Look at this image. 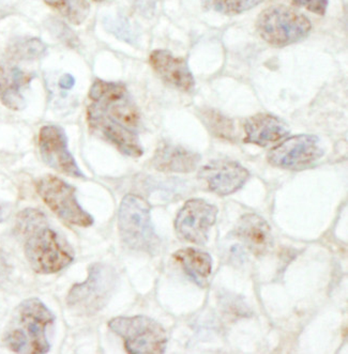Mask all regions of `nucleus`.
I'll return each mask as SVG.
<instances>
[{
	"label": "nucleus",
	"instance_id": "nucleus-1",
	"mask_svg": "<svg viewBox=\"0 0 348 354\" xmlns=\"http://www.w3.org/2000/svg\"><path fill=\"white\" fill-rule=\"evenodd\" d=\"M15 234L24 240L27 261L37 273H57L74 261L71 245L37 209H26L17 215Z\"/></svg>",
	"mask_w": 348,
	"mask_h": 354
},
{
	"label": "nucleus",
	"instance_id": "nucleus-2",
	"mask_svg": "<svg viewBox=\"0 0 348 354\" xmlns=\"http://www.w3.org/2000/svg\"><path fill=\"white\" fill-rule=\"evenodd\" d=\"M55 316L39 299H28L15 310L5 333V342L15 353H48V330Z\"/></svg>",
	"mask_w": 348,
	"mask_h": 354
},
{
	"label": "nucleus",
	"instance_id": "nucleus-3",
	"mask_svg": "<svg viewBox=\"0 0 348 354\" xmlns=\"http://www.w3.org/2000/svg\"><path fill=\"white\" fill-rule=\"evenodd\" d=\"M149 203L138 195H127L118 212V228L122 241L134 250L154 254L160 239L154 232Z\"/></svg>",
	"mask_w": 348,
	"mask_h": 354
},
{
	"label": "nucleus",
	"instance_id": "nucleus-4",
	"mask_svg": "<svg viewBox=\"0 0 348 354\" xmlns=\"http://www.w3.org/2000/svg\"><path fill=\"white\" fill-rule=\"evenodd\" d=\"M256 29L261 38L275 48L300 42L309 36L312 24L306 15L286 6H273L259 15Z\"/></svg>",
	"mask_w": 348,
	"mask_h": 354
},
{
	"label": "nucleus",
	"instance_id": "nucleus-5",
	"mask_svg": "<svg viewBox=\"0 0 348 354\" xmlns=\"http://www.w3.org/2000/svg\"><path fill=\"white\" fill-rule=\"evenodd\" d=\"M109 328L120 336L131 354H159L165 352L167 334L163 326L146 316L117 317Z\"/></svg>",
	"mask_w": 348,
	"mask_h": 354
},
{
	"label": "nucleus",
	"instance_id": "nucleus-6",
	"mask_svg": "<svg viewBox=\"0 0 348 354\" xmlns=\"http://www.w3.org/2000/svg\"><path fill=\"white\" fill-rule=\"evenodd\" d=\"M91 105L109 118L138 132L140 115L126 86L95 80L89 90Z\"/></svg>",
	"mask_w": 348,
	"mask_h": 354
},
{
	"label": "nucleus",
	"instance_id": "nucleus-7",
	"mask_svg": "<svg viewBox=\"0 0 348 354\" xmlns=\"http://www.w3.org/2000/svg\"><path fill=\"white\" fill-rule=\"evenodd\" d=\"M116 274L107 266H91L84 283H76L70 290L66 303L76 312L93 315L107 304L114 290Z\"/></svg>",
	"mask_w": 348,
	"mask_h": 354
},
{
	"label": "nucleus",
	"instance_id": "nucleus-8",
	"mask_svg": "<svg viewBox=\"0 0 348 354\" xmlns=\"http://www.w3.org/2000/svg\"><path fill=\"white\" fill-rule=\"evenodd\" d=\"M37 192L48 208L70 225L89 227L93 218L86 212L76 198L75 187L55 176L40 178L36 183Z\"/></svg>",
	"mask_w": 348,
	"mask_h": 354
},
{
	"label": "nucleus",
	"instance_id": "nucleus-9",
	"mask_svg": "<svg viewBox=\"0 0 348 354\" xmlns=\"http://www.w3.org/2000/svg\"><path fill=\"white\" fill-rule=\"evenodd\" d=\"M324 156V149L315 135L289 137L268 153V162L282 169L299 170L309 167Z\"/></svg>",
	"mask_w": 348,
	"mask_h": 354
},
{
	"label": "nucleus",
	"instance_id": "nucleus-10",
	"mask_svg": "<svg viewBox=\"0 0 348 354\" xmlns=\"http://www.w3.org/2000/svg\"><path fill=\"white\" fill-rule=\"evenodd\" d=\"M218 208L204 199H190L178 212L175 230L178 236L190 243L204 245L216 224Z\"/></svg>",
	"mask_w": 348,
	"mask_h": 354
},
{
	"label": "nucleus",
	"instance_id": "nucleus-11",
	"mask_svg": "<svg viewBox=\"0 0 348 354\" xmlns=\"http://www.w3.org/2000/svg\"><path fill=\"white\" fill-rule=\"evenodd\" d=\"M38 142L41 156L46 165L69 177L85 179L69 151L68 138L64 129L57 125L43 127L39 133Z\"/></svg>",
	"mask_w": 348,
	"mask_h": 354
},
{
	"label": "nucleus",
	"instance_id": "nucleus-12",
	"mask_svg": "<svg viewBox=\"0 0 348 354\" xmlns=\"http://www.w3.org/2000/svg\"><path fill=\"white\" fill-rule=\"evenodd\" d=\"M87 120L89 128L93 133L111 142L125 156L140 158L144 153L136 131L131 130L121 123L113 120L93 105L89 104L88 106Z\"/></svg>",
	"mask_w": 348,
	"mask_h": 354
},
{
	"label": "nucleus",
	"instance_id": "nucleus-13",
	"mask_svg": "<svg viewBox=\"0 0 348 354\" xmlns=\"http://www.w3.org/2000/svg\"><path fill=\"white\" fill-rule=\"evenodd\" d=\"M250 174L237 162L217 160L199 170V178L206 182L209 191L220 196H228L241 189Z\"/></svg>",
	"mask_w": 348,
	"mask_h": 354
},
{
	"label": "nucleus",
	"instance_id": "nucleus-14",
	"mask_svg": "<svg viewBox=\"0 0 348 354\" xmlns=\"http://www.w3.org/2000/svg\"><path fill=\"white\" fill-rule=\"evenodd\" d=\"M149 64L154 72L167 85L185 93H190L194 89V76L187 62L183 58L174 56L168 50H156L150 54Z\"/></svg>",
	"mask_w": 348,
	"mask_h": 354
},
{
	"label": "nucleus",
	"instance_id": "nucleus-15",
	"mask_svg": "<svg viewBox=\"0 0 348 354\" xmlns=\"http://www.w3.org/2000/svg\"><path fill=\"white\" fill-rule=\"evenodd\" d=\"M35 75L13 66L9 62L0 64V101L8 109L21 111L26 106L24 93Z\"/></svg>",
	"mask_w": 348,
	"mask_h": 354
},
{
	"label": "nucleus",
	"instance_id": "nucleus-16",
	"mask_svg": "<svg viewBox=\"0 0 348 354\" xmlns=\"http://www.w3.org/2000/svg\"><path fill=\"white\" fill-rule=\"evenodd\" d=\"M244 129L246 133L244 142L259 147H267L279 142L289 134V125L284 121L265 113L246 119Z\"/></svg>",
	"mask_w": 348,
	"mask_h": 354
},
{
	"label": "nucleus",
	"instance_id": "nucleus-17",
	"mask_svg": "<svg viewBox=\"0 0 348 354\" xmlns=\"http://www.w3.org/2000/svg\"><path fill=\"white\" fill-rule=\"evenodd\" d=\"M199 162L201 156L196 152L165 142L156 148L152 160V166L162 173H192Z\"/></svg>",
	"mask_w": 348,
	"mask_h": 354
},
{
	"label": "nucleus",
	"instance_id": "nucleus-18",
	"mask_svg": "<svg viewBox=\"0 0 348 354\" xmlns=\"http://www.w3.org/2000/svg\"><path fill=\"white\" fill-rule=\"evenodd\" d=\"M236 234L255 256H264L273 248L271 226L257 214H244L237 224Z\"/></svg>",
	"mask_w": 348,
	"mask_h": 354
},
{
	"label": "nucleus",
	"instance_id": "nucleus-19",
	"mask_svg": "<svg viewBox=\"0 0 348 354\" xmlns=\"http://www.w3.org/2000/svg\"><path fill=\"white\" fill-rule=\"evenodd\" d=\"M176 261L181 263L187 277L197 285H203L212 271V258L206 252L195 248H183L174 254Z\"/></svg>",
	"mask_w": 348,
	"mask_h": 354
},
{
	"label": "nucleus",
	"instance_id": "nucleus-20",
	"mask_svg": "<svg viewBox=\"0 0 348 354\" xmlns=\"http://www.w3.org/2000/svg\"><path fill=\"white\" fill-rule=\"evenodd\" d=\"M46 45L39 39H19L9 45L6 56L10 62H33L46 56Z\"/></svg>",
	"mask_w": 348,
	"mask_h": 354
},
{
	"label": "nucleus",
	"instance_id": "nucleus-21",
	"mask_svg": "<svg viewBox=\"0 0 348 354\" xmlns=\"http://www.w3.org/2000/svg\"><path fill=\"white\" fill-rule=\"evenodd\" d=\"M46 5L56 10L74 25H81L91 12L87 0H44Z\"/></svg>",
	"mask_w": 348,
	"mask_h": 354
},
{
	"label": "nucleus",
	"instance_id": "nucleus-22",
	"mask_svg": "<svg viewBox=\"0 0 348 354\" xmlns=\"http://www.w3.org/2000/svg\"><path fill=\"white\" fill-rule=\"evenodd\" d=\"M201 120L213 136L218 137L221 140H234V123L220 111L214 109H205L204 111H201Z\"/></svg>",
	"mask_w": 348,
	"mask_h": 354
},
{
	"label": "nucleus",
	"instance_id": "nucleus-23",
	"mask_svg": "<svg viewBox=\"0 0 348 354\" xmlns=\"http://www.w3.org/2000/svg\"><path fill=\"white\" fill-rule=\"evenodd\" d=\"M264 0H203L205 9L224 15H237L253 9Z\"/></svg>",
	"mask_w": 348,
	"mask_h": 354
},
{
	"label": "nucleus",
	"instance_id": "nucleus-24",
	"mask_svg": "<svg viewBox=\"0 0 348 354\" xmlns=\"http://www.w3.org/2000/svg\"><path fill=\"white\" fill-rule=\"evenodd\" d=\"M50 29L55 37H57L59 40H62L64 44L68 45L70 48H75L76 46L80 45V41H78L77 37L75 36V33L62 21H55V19L51 21Z\"/></svg>",
	"mask_w": 348,
	"mask_h": 354
},
{
	"label": "nucleus",
	"instance_id": "nucleus-25",
	"mask_svg": "<svg viewBox=\"0 0 348 354\" xmlns=\"http://www.w3.org/2000/svg\"><path fill=\"white\" fill-rule=\"evenodd\" d=\"M293 3L299 8H306L310 12L324 15L327 11L328 0H293Z\"/></svg>",
	"mask_w": 348,
	"mask_h": 354
},
{
	"label": "nucleus",
	"instance_id": "nucleus-26",
	"mask_svg": "<svg viewBox=\"0 0 348 354\" xmlns=\"http://www.w3.org/2000/svg\"><path fill=\"white\" fill-rule=\"evenodd\" d=\"M75 84V80L70 74H66L60 78L59 86L62 89H71Z\"/></svg>",
	"mask_w": 348,
	"mask_h": 354
},
{
	"label": "nucleus",
	"instance_id": "nucleus-27",
	"mask_svg": "<svg viewBox=\"0 0 348 354\" xmlns=\"http://www.w3.org/2000/svg\"><path fill=\"white\" fill-rule=\"evenodd\" d=\"M3 209L0 207V222H3Z\"/></svg>",
	"mask_w": 348,
	"mask_h": 354
},
{
	"label": "nucleus",
	"instance_id": "nucleus-28",
	"mask_svg": "<svg viewBox=\"0 0 348 354\" xmlns=\"http://www.w3.org/2000/svg\"><path fill=\"white\" fill-rule=\"evenodd\" d=\"M93 1H97V3H102V1H105V0H93Z\"/></svg>",
	"mask_w": 348,
	"mask_h": 354
}]
</instances>
